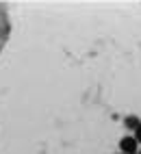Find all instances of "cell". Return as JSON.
<instances>
[{
    "label": "cell",
    "instance_id": "cell-2",
    "mask_svg": "<svg viewBox=\"0 0 141 154\" xmlns=\"http://www.w3.org/2000/svg\"><path fill=\"white\" fill-rule=\"evenodd\" d=\"M124 124H126V128H130V130L135 132V130L139 128V124H141V119H139L137 115H128V117L124 119Z\"/></svg>",
    "mask_w": 141,
    "mask_h": 154
},
{
    "label": "cell",
    "instance_id": "cell-4",
    "mask_svg": "<svg viewBox=\"0 0 141 154\" xmlns=\"http://www.w3.org/2000/svg\"><path fill=\"white\" fill-rule=\"evenodd\" d=\"M139 154H141V150H139Z\"/></svg>",
    "mask_w": 141,
    "mask_h": 154
},
{
    "label": "cell",
    "instance_id": "cell-1",
    "mask_svg": "<svg viewBox=\"0 0 141 154\" xmlns=\"http://www.w3.org/2000/svg\"><path fill=\"white\" fill-rule=\"evenodd\" d=\"M139 150L141 148H139V143L133 135H126V137L119 139V152L122 154H139Z\"/></svg>",
    "mask_w": 141,
    "mask_h": 154
},
{
    "label": "cell",
    "instance_id": "cell-3",
    "mask_svg": "<svg viewBox=\"0 0 141 154\" xmlns=\"http://www.w3.org/2000/svg\"><path fill=\"white\" fill-rule=\"evenodd\" d=\"M133 137L137 139V143H139V146H141V124H139V128H137V130L133 132Z\"/></svg>",
    "mask_w": 141,
    "mask_h": 154
},
{
    "label": "cell",
    "instance_id": "cell-5",
    "mask_svg": "<svg viewBox=\"0 0 141 154\" xmlns=\"http://www.w3.org/2000/svg\"><path fill=\"white\" fill-rule=\"evenodd\" d=\"M119 154H122V152H119Z\"/></svg>",
    "mask_w": 141,
    "mask_h": 154
}]
</instances>
